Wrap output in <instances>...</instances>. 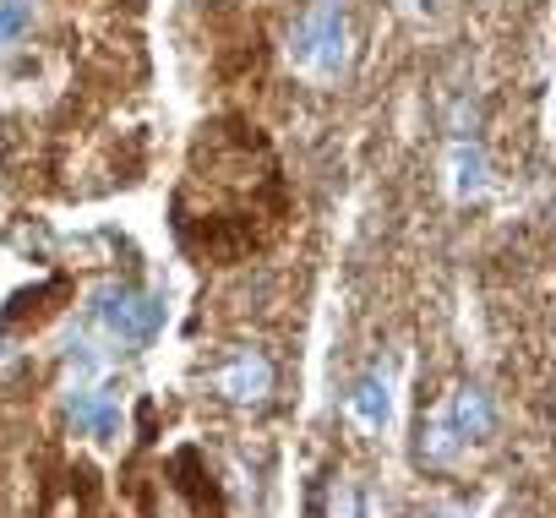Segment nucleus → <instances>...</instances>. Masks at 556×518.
I'll use <instances>...</instances> for the list:
<instances>
[{
	"label": "nucleus",
	"mask_w": 556,
	"mask_h": 518,
	"mask_svg": "<svg viewBox=\"0 0 556 518\" xmlns=\"http://www.w3.org/2000/svg\"><path fill=\"white\" fill-rule=\"evenodd\" d=\"M306 518H366V496H361V480L350 469H328L317 485H312V502H306Z\"/></svg>",
	"instance_id": "nucleus-5"
},
{
	"label": "nucleus",
	"mask_w": 556,
	"mask_h": 518,
	"mask_svg": "<svg viewBox=\"0 0 556 518\" xmlns=\"http://www.w3.org/2000/svg\"><path fill=\"white\" fill-rule=\"evenodd\" d=\"M207 388H213V399H224L235 409H267L278 393V371L262 350H235L207 371Z\"/></svg>",
	"instance_id": "nucleus-2"
},
{
	"label": "nucleus",
	"mask_w": 556,
	"mask_h": 518,
	"mask_svg": "<svg viewBox=\"0 0 556 518\" xmlns=\"http://www.w3.org/2000/svg\"><path fill=\"white\" fill-rule=\"evenodd\" d=\"M295 55H301L312 72H339V66H344V0H323V7L301 23Z\"/></svg>",
	"instance_id": "nucleus-4"
},
{
	"label": "nucleus",
	"mask_w": 556,
	"mask_h": 518,
	"mask_svg": "<svg viewBox=\"0 0 556 518\" xmlns=\"http://www.w3.org/2000/svg\"><path fill=\"white\" fill-rule=\"evenodd\" d=\"M142 518H224L218 485L197 447H180L142 491Z\"/></svg>",
	"instance_id": "nucleus-1"
},
{
	"label": "nucleus",
	"mask_w": 556,
	"mask_h": 518,
	"mask_svg": "<svg viewBox=\"0 0 556 518\" xmlns=\"http://www.w3.org/2000/svg\"><path fill=\"white\" fill-rule=\"evenodd\" d=\"M453 191L458 197H480L485 191V153L475 142H453Z\"/></svg>",
	"instance_id": "nucleus-9"
},
{
	"label": "nucleus",
	"mask_w": 556,
	"mask_h": 518,
	"mask_svg": "<svg viewBox=\"0 0 556 518\" xmlns=\"http://www.w3.org/2000/svg\"><path fill=\"white\" fill-rule=\"evenodd\" d=\"M464 442H458V431H453V420H447V409H420V464H453V453H458Z\"/></svg>",
	"instance_id": "nucleus-8"
},
{
	"label": "nucleus",
	"mask_w": 556,
	"mask_h": 518,
	"mask_svg": "<svg viewBox=\"0 0 556 518\" xmlns=\"http://www.w3.org/2000/svg\"><path fill=\"white\" fill-rule=\"evenodd\" d=\"M93 312H99V323L121 344H148L164 328V301L159 295H142V290H104Z\"/></svg>",
	"instance_id": "nucleus-3"
},
{
	"label": "nucleus",
	"mask_w": 556,
	"mask_h": 518,
	"mask_svg": "<svg viewBox=\"0 0 556 518\" xmlns=\"http://www.w3.org/2000/svg\"><path fill=\"white\" fill-rule=\"evenodd\" d=\"M88 502H93V485H88V469L72 475V485H61L45 507V518H88Z\"/></svg>",
	"instance_id": "nucleus-11"
},
{
	"label": "nucleus",
	"mask_w": 556,
	"mask_h": 518,
	"mask_svg": "<svg viewBox=\"0 0 556 518\" xmlns=\"http://www.w3.org/2000/svg\"><path fill=\"white\" fill-rule=\"evenodd\" d=\"M28 0H0V50H12L17 39H23V28H28Z\"/></svg>",
	"instance_id": "nucleus-12"
},
{
	"label": "nucleus",
	"mask_w": 556,
	"mask_h": 518,
	"mask_svg": "<svg viewBox=\"0 0 556 518\" xmlns=\"http://www.w3.org/2000/svg\"><path fill=\"white\" fill-rule=\"evenodd\" d=\"M350 415H355L361 426H382V420H388V382H382L377 371L355 382V393H350Z\"/></svg>",
	"instance_id": "nucleus-10"
},
{
	"label": "nucleus",
	"mask_w": 556,
	"mask_h": 518,
	"mask_svg": "<svg viewBox=\"0 0 556 518\" xmlns=\"http://www.w3.org/2000/svg\"><path fill=\"white\" fill-rule=\"evenodd\" d=\"M447 420L458 431V442H491L496 437V404L485 388H458L447 404Z\"/></svg>",
	"instance_id": "nucleus-6"
},
{
	"label": "nucleus",
	"mask_w": 556,
	"mask_h": 518,
	"mask_svg": "<svg viewBox=\"0 0 556 518\" xmlns=\"http://www.w3.org/2000/svg\"><path fill=\"white\" fill-rule=\"evenodd\" d=\"M66 415H72V426H77L83 437H115V426H121L115 399H110V393H93V388H77L72 404H66Z\"/></svg>",
	"instance_id": "nucleus-7"
}]
</instances>
